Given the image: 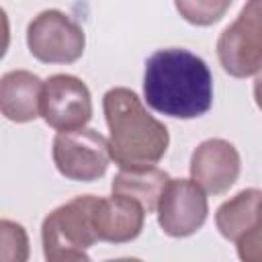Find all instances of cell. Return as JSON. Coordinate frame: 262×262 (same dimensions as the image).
<instances>
[{
  "mask_svg": "<svg viewBox=\"0 0 262 262\" xmlns=\"http://www.w3.org/2000/svg\"><path fill=\"white\" fill-rule=\"evenodd\" d=\"M143 98L156 113L172 119L203 117L213 106L211 70L188 49H158L145 61Z\"/></svg>",
  "mask_w": 262,
  "mask_h": 262,
  "instance_id": "obj_1",
  "label": "cell"
},
{
  "mask_svg": "<svg viewBox=\"0 0 262 262\" xmlns=\"http://www.w3.org/2000/svg\"><path fill=\"white\" fill-rule=\"evenodd\" d=\"M108 127V154L119 168L156 166L168 151V127L147 113L141 98L125 86H115L102 96Z\"/></svg>",
  "mask_w": 262,
  "mask_h": 262,
  "instance_id": "obj_2",
  "label": "cell"
},
{
  "mask_svg": "<svg viewBox=\"0 0 262 262\" xmlns=\"http://www.w3.org/2000/svg\"><path fill=\"white\" fill-rule=\"evenodd\" d=\"M217 57L225 74L248 78L262 70V0H250L217 39Z\"/></svg>",
  "mask_w": 262,
  "mask_h": 262,
  "instance_id": "obj_3",
  "label": "cell"
},
{
  "mask_svg": "<svg viewBox=\"0 0 262 262\" xmlns=\"http://www.w3.org/2000/svg\"><path fill=\"white\" fill-rule=\"evenodd\" d=\"M27 47L29 53L43 63H74L84 53L86 35L72 16L49 8L29 23Z\"/></svg>",
  "mask_w": 262,
  "mask_h": 262,
  "instance_id": "obj_4",
  "label": "cell"
},
{
  "mask_svg": "<svg viewBox=\"0 0 262 262\" xmlns=\"http://www.w3.org/2000/svg\"><path fill=\"white\" fill-rule=\"evenodd\" d=\"M51 156L57 172L76 182L102 178L111 162L108 139L90 127L57 133L53 137Z\"/></svg>",
  "mask_w": 262,
  "mask_h": 262,
  "instance_id": "obj_5",
  "label": "cell"
},
{
  "mask_svg": "<svg viewBox=\"0 0 262 262\" xmlns=\"http://www.w3.org/2000/svg\"><path fill=\"white\" fill-rule=\"evenodd\" d=\"M100 196L80 194L53 209L41 225L43 254L63 250H86L98 242L94 231V211Z\"/></svg>",
  "mask_w": 262,
  "mask_h": 262,
  "instance_id": "obj_6",
  "label": "cell"
},
{
  "mask_svg": "<svg viewBox=\"0 0 262 262\" xmlns=\"http://www.w3.org/2000/svg\"><path fill=\"white\" fill-rule=\"evenodd\" d=\"M41 119L57 133L84 129L92 119V96L78 76L53 74L43 84Z\"/></svg>",
  "mask_w": 262,
  "mask_h": 262,
  "instance_id": "obj_7",
  "label": "cell"
},
{
  "mask_svg": "<svg viewBox=\"0 0 262 262\" xmlns=\"http://www.w3.org/2000/svg\"><path fill=\"white\" fill-rule=\"evenodd\" d=\"M158 223L170 237L196 233L209 215V203L201 186L190 178H170L158 203Z\"/></svg>",
  "mask_w": 262,
  "mask_h": 262,
  "instance_id": "obj_8",
  "label": "cell"
},
{
  "mask_svg": "<svg viewBox=\"0 0 262 262\" xmlns=\"http://www.w3.org/2000/svg\"><path fill=\"white\" fill-rule=\"evenodd\" d=\"M190 180L209 194L227 192L242 170L239 151L233 143L221 137L201 141L190 156Z\"/></svg>",
  "mask_w": 262,
  "mask_h": 262,
  "instance_id": "obj_9",
  "label": "cell"
},
{
  "mask_svg": "<svg viewBox=\"0 0 262 262\" xmlns=\"http://www.w3.org/2000/svg\"><path fill=\"white\" fill-rule=\"evenodd\" d=\"M145 223V209L127 196L98 199L94 211V231L98 242L127 244L139 237Z\"/></svg>",
  "mask_w": 262,
  "mask_h": 262,
  "instance_id": "obj_10",
  "label": "cell"
},
{
  "mask_svg": "<svg viewBox=\"0 0 262 262\" xmlns=\"http://www.w3.org/2000/svg\"><path fill=\"white\" fill-rule=\"evenodd\" d=\"M43 80L29 70H10L0 80V111L12 123L35 121L41 106Z\"/></svg>",
  "mask_w": 262,
  "mask_h": 262,
  "instance_id": "obj_11",
  "label": "cell"
},
{
  "mask_svg": "<svg viewBox=\"0 0 262 262\" xmlns=\"http://www.w3.org/2000/svg\"><path fill=\"white\" fill-rule=\"evenodd\" d=\"M168 182H170L168 172L160 170L158 166L121 168L111 182V190L113 194L137 201L145 209V213H154L158 211L160 196L168 186Z\"/></svg>",
  "mask_w": 262,
  "mask_h": 262,
  "instance_id": "obj_12",
  "label": "cell"
},
{
  "mask_svg": "<svg viewBox=\"0 0 262 262\" xmlns=\"http://www.w3.org/2000/svg\"><path fill=\"white\" fill-rule=\"evenodd\" d=\"M260 201H262L260 188H244L235 196H231L229 201L219 205V209L215 213V225H217L219 233L225 239L235 244L252 225V221L258 213Z\"/></svg>",
  "mask_w": 262,
  "mask_h": 262,
  "instance_id": "obj_13",
  "label": "cell"
},
{
  "mask_svg": "<svg viewBox=\"0 0 262 262\" xmlns=\"http://www.w3.org/2000/svg\"><path fill=\"white\" fill-rule=\"evenodd\" d=\"M31 244L27 229L10 219L0 221V262H29Z\"/></svg>",
  "mask_w": 262,
  "mask_h": 262,
  "instance_id": "obj_14",
  "label": "cell"
},
{
  "mask_svg": "<svg viewBox=\"0 0 262 262\" xmlns=\"http://www.w3.org/2000/svg\"><path fill=\"white\" fill-rule=\"evenodd\" d=\"M174 6L186 23L209 27L223 18V14L231 6V0H178Z\"/></svg>",
  "mask_w": 262,
  "mask_h": 262,
  "instance_id": "obj_15",
  "label": "cell"
},
{
  "mask_svg": "<svg viewBox=\"0 0 262 262\" xmlns=\"http://www.w3.org/2000/svg\"><path fill=\"white\" fill-rule=\"evenodd\" d=\"M239 262H262V201L248 231L235 242Z\"/></svg>",
  "mask_w": 262,
  "mask_h": 262,
  "instance_id": "obj_16",
  "label": "cell"
},
{
  "mask_svg": "<svg viewBox=\"0 0 262 262\" xmlns=\"http://www.w3.org/2000/svg\"><path fill=\"white\" fill-rule=\"evenodd\" d=\"M45 262H92L84 250H63L45 256Z\"/></svg>",
  "mask_w": 262,
  "mask_h": 262,
  "instance_id": "obj_17",
  "label": "cell"
},
{
  "mask_svg": "<svg viewBox=\"0 0 262 262\" xmlns=\"http://www.w3.org/2000/svg\"><path fill=\"white\" fill-rule=\"evenodd\" d=\"M254 100H256V106L262 111V70L254 78Z\"/></svg>",
  "mask_w": 262,
  "mask_h": 262,
  "instance_id": "obj_18",
  "label": "cell"
},
{
  "mask_svg": "<svg viewBox=\"0 0 262 262\" xmlns=\"http://www.w3.org/2000/svg\"><path fill=\"white\" fill-rule=\"evenodd\" d=\"M106 262H143L139 258H115V260H106Z\"/></svg>",
  "mask_w": 262,
  "mask_h": 262,
  "instance_id": "obj_19",
  "label": "cell"
}]
</instances>
